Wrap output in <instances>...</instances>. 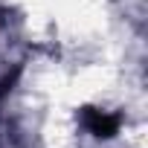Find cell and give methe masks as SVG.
Here are the masks:
<instances>
[{"label":"cell","mask_w":148,"mask_h":148,"mask_svg":"<svg viewBox=\"0 0 148 148\" xmlns=\"http://www.w3.org/2000/svg\"><path fill=\"white\" fill-rule=\"evenodd\" d=\"M82 119H84L87 131L96 134V136H102V139H108V136H113V134L119 131V116H113V113H108V110L87 108V110L82 113Z\"/></svg>","instance_id":"obj_1"}]
</instances>
